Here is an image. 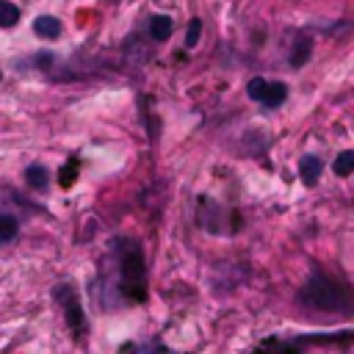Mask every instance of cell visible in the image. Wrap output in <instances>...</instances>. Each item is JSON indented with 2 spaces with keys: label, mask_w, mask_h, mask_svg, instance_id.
<instances>
[{
  "label": "cell",
  "mask_w": 354,
  "mask_h": 354,
  "mask_svg": "<svg viewBox=\"0 0 354 354\" xmlns=\"http://www.w3.org/2000/svg\"><path fill=\"white\" fill-rule=\"evenodd\" d=\"M119 285L130 299H144L147 293V268L138 243L124 241L119 249Z\"/></svg>",
  "instance_id": "2"
},
{
  "label": "cell",
  "mask_w": 354,
  "mask_h": 354,
  "mask_svg": "<svg viewBox=\"0 0 354 354\" xmlns=\"http://www.w3.org/2000/svg\"><path fill=\"white\" fill-rule=\"evenodd\" d=\"M17 232H19V221L14 216H8V213H0V243L14 241Z\"/></svg>",
  "instance_id": "10"
},
{
  "label": "cell",
  "mask_w": 354,
  "mask_h": 354,
  "mask_svg": "<svg viewBox=\"0 0 354 354\" xmlns=\"http://www.w3.org/2000/svg\"><path fill=\"white\" fill-rule=\"evenodd\" d=\"M0 77H3V75H0Z\"/></svg>",
  "instance_id": "16"
},
{
  "label": "cell",
  "mask_w": 354,
  "mask_h": 354,
  "mask_svg": "<svg viewBox=\"0 0 354 354\" xmlns=\"http://www.w3.org/2000/svg\"><path fill=\"white\" fill-rule=\"evenodd\" d=\"M299 304L315 313H346L351 307L348 288L326 274H313L299 290Z\"/></svg>",
  "instance_id": "1"
},
{
  "label": "cell",
  "mask_w": 354,
  "mask_h": 354,
  "mask_svg": "<svg viewBox=\"0 0 354 354\" xmlns=\"http://www.w3.org/2000/svg\"><path fill=\"white\" fill-rule=\"evenodd\" d=\"M266 86H268V80H266V77H252V80L246 83V94H249L252 100H257V102H260V97H263Z\"/></svg>",
  "instance_id": "13"
},
{
  "label": "cell",
  "mask_w": 354,
  "mask_h": 354,
  "mask_svg": "<svg viewBox=\"0 0 354 354\" xmlns=\"http://www.w3.org/2000/svg\"><path fill=\"white\" fill-rule=\"evenodd\" d=\"M55 301H61L64 315H66V324H69L77 335H83V332H86V313H83L80 299H77V293L72 290V285H58V288H55Z\"/></svg>",
  "instance_id": "3"
},
{
  "label": "cell",
  "mask_w": 354,
  "mask_h": 354,
  "mask_svg": "<svg viewBox=\"0 0 354 354\" xmlns=\"http://www.w3.org/2000/svg\"><path fill=\"white\" fill-rule=\"evenodd\" d=\"M19 22V8L8 0H0V28H14Z\"/></svg>",
  "instance_id": "11"
},
{
  "label": "cell",
  "mask_w": 354,
  "mask_h": 354,
  "mask_svg": "<svg viewBox=\"0 0 354 354\" xmlns=\"http://www.w3.org/2000/svg\"><path fill=\"white\" fill-rule=\"evenodd\" d=\"M72 183H75V163H69V169H66V166L61 169V185L69 188Z\"/></svg>",
  "instance_id": "15"
},
{
  "label": "cell",
  "mask_w": 354,
  "mask_h": 354,
  "mask_svg": "<svg viewBox=\"0 0 354 354\" xmlns=\"http://www.w3.org/2000/svg\"><path fill=\"white\" fill-rule=\"evenodd\" d=\"M285 97H288V88H285V83L274 80V83H268V86H266V91H263L260 102H263L266 108H279V105L285 102Z\"/></svg>",
  "instance_id": "4"
},
{
  "label": "cell",
  "mask_w": 354,
  "mask_h": 354,
  "mask_svg": "<svg viewBox=\"0 0 354 354\" xmlns=\"http://www.w3.org/2000/svg\"><path fill=\"white\" fill-rule=\"evenodd\" d=\"M199 33H202V22L199 19H191L188 22V33H185V47H194L196 39H199Z\"/></svg>",
  "instance_id": "14"
},
{
  "label": "cell",
  "mask_w": 354,
  "mask_h": 354,
  "mask_svg": "<svg viewBox=\"0 0 354 354\" xmlns=\"http://www.w3.org/2000/svg\"><path fill=\"white\" fill-rule=\"evenodd\" d=\"M310 50H313V41L310 39H304V36H299L296 39V44H293V53H290V66H304V61L310 58Z\"/></svg>",
  "instance_id": "9"
},
{
  "label": "cell",
  "mask_w": 354,
  "mask_h": 354,
  "mask_svg": "<svg viewBox=\"0 0 354 354\" xmlns=\"http://www.w3.org/2000/svg\"><path fill=\"white\" fill-rule=\"evenodd\" d=\"M33 30H36V36H41V39H58V33H61V22H58L55 17L41 14V17L33 22Z\"/></svg>",
  "instance_id": "5"
},
{
  "label": "cell",
  "mask_w": 354,
  "mask_h": 354,
  "mask_svg": "<svg viewBox=\"0 0 354 354\" xmlns=\"http://www.w3.org/2000/svg\"><path fill=\"white\" fill-rule=\"evenodd\" d=\"M47 169L41 166V163H30L28 169H25V183L30 185V188H36V191H44L47 188Z\"/></svg>",
  "instance_id": "7"
},
{
  "label": "cell",
  "mask_w": 354,
  "mask_h": 354,
  "mask_svg": "<svg viewBox=\"0 0 354 354\" xmlns=\"http://www.w3.org/2000/svg\"><path fill=\"white\" fill-rule=\"evenodd\" d=\"M299 174L304 180V185H315L318 177H321V160L315 155H307L301 163H299Z\"/></svg>",
  "instance_id": "6"
},
{
  "label": "cell",
  "mask_w": 354,
  "mask_h": 354,
  "mask_svg": "<svg viewBox=\"0 0 354 354\" xmlns=\"http://www.w3.org/2000/svg\"><path fill=\"white\" fill-rule=\"evenodd\" d=\"M332 169H335V174H337V177H348V174L354 171V152H348V149H346V152H340Z\"/></svg>",
  "instance_id": "12"
},
{
  "label": "cell",
  "mask_w": 354,
  "mask_h": 354,
  "mask_svg": "<svg viewBox=\"0 0 354 354\" xmlns=\"http://www.w3.org/2000/svg\"><path fill=\"white\" fill-rule=\"evenodd\" d=\"M149 33H152L155 41H166V39L171 36V19L163 17V14L152 17V19H149Z\"/></svg>",
  "instance_id": "8"
}]
</instances>
